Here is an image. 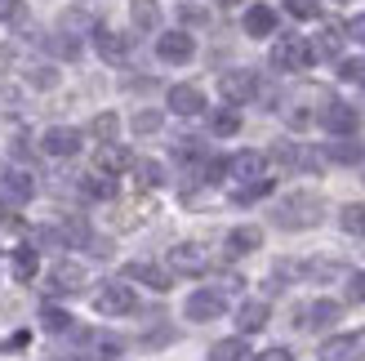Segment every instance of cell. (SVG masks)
<instances>
[{"label": "cell", "instance_id": "5b68a950", "mask_svg": "<svg viewBox=\"0 0 365 361\" xmlns=\"http://www.w3.org/2000/svg\"><path fill=\"white\" fill-rule=\"evenodd\" d=\"M339 317H343V308L334 299H312V303H303L294 312V326L299 330H325V326H334Z\"/></svg>", "mask_w": 365, "mask_h": 361}, {"label": "cell", "instance_id": "1f68e13d", "mask_svg": "<svg viewBox=\"0 0 365 361\" xmlns=\"http://www.w3.org/2000/svg\"><path fill=\"white\" fill-rule=\"evenodd\" d=\"M281 5H285V14H289V18H299V23H312V18L321 14L317 0H281Z\"/></svg>", "mask_w": 365, "mask_h": 361}, {"label": "cell", "instance_id": "8fae6325", "mask_svg": "<svg viewBox=\"0 0 365 361\" xmlns=\"http://www.w3.org/2000/svg\"><path fill=\"white\" fill-rule=\"evenodd\" d=\"M321 125H325V130H330V134H339V138H352L361 121H356V112H352L348 103H339V98H330V103L321 107Z\"/></svg>", "mask_w": 365, "mask_h": 361}, {"label": "cell", "instance_id": "f1b7e54d", "mask_svg": "<svg viewBox=\"0 0 365 361\" xmlns=\"http://www.w3.org/2000/svg\"><path fill=\"white\" fill-rule=\"evenodd\" d=\"M134 178H138V188H160V183H165V170H160L156 166V161H134Z\"/></svg>", "mask_w": 365, "mask_h": 361}, {"label": "cell", "instance_id": "52a82bcc", "mask_svg": "<svg viewBox=\"0 0 365 361\" xmlns=\"http://www.w3.org/2000/svg\"><path fill=\"white\" fill-rule=\"evenodd\" d=\"M210 268V250L205 245H196V241H182L170 250V273H182V277H196V273H205Z\"/></svg>", "mask_w": 365, "mask_h": 361}, {"label": "cell", "instance_id": "603a6c76", "mask_svg": "<svg viewBox=\"0 0 365 361\" xmlns=\"http://www.w3.org/2000/svg\"><path fill=\"white\" fill-rule=\"evenodd\" d=\"M130 166H134V161H130V152H120L116 143H107V148L98 152V166H94V170H103V174H112V178H116L120 170H130Z\"/></svg>", "mask_w": 365, "mask_h": 361}, {"label": "cell", "instance_id": "e575fe53", "mask_svg": "<svg viewBox=\"0 0 365 361\" xmlns=\"http://www.w3.org/2000/svg\"><path fill=\"white\" fill-rule=\"evenodd\" d=\"M23 18H27L23 0H0V23H23Z\"/></svg>", "mask_w": 365, "mask_h": 361}, {"label": "cell", "instance_id": "277c9868", "mask_svg": "<svg viewBox=\"0 0 365 361\" xmlns=\"http://www.w3.org/2000/svg\"><path fill=\"white\" fill-rule=\"evenodd\" d=\"M218 89H223L227 107H241V103H254V98H259V76H254V71H245V67H236V71H223Z\"/></svg>", "mask_w": 365, "mask_h": 361}, {"label": "cell", "instance_id": "3957f363", "mask_svg": "<svg viewBox=\"0 0 365 361\" xmlns=\"http://www.w3.org/2000/svg\"><path fill=\"white\" fill-rule=\"evenodd\" d=\"M272 63H277L281 71H307L317 63L312 41H303V36H281L277 49H272Z\"/></svg>", "mask_w": 365, "mask_h": 361}, {"label": "cell", "instance_id": "ac0fdd59", "mask_svg": "<svg viewBox=\"0 0 365 361\" xmlns=\"http://www.w3.org/2000/svg\"><path fill=\"white\" fill-rule=\"evenodd\" d=\"M277 31V9L272 5H250L245 9V36H254V41H263V36Z\"/></svg>", "mask_w": 365, "mask_h": 361}, {"label": "cell", "instance_id": "7bdbcfd3", "mask_svg": "<svg viewBox=\"0 0 365 361\" xmlns=\"http://www.w3.org/2000/svg\"><path fill=\"white\" fill-rule=\"evenodd\" d=\"M214 5H245V0H214Z\"/></svg>", "mask_w": 365, "mask_h": 361}, {"label": "cell", "instance_id": "4fadbf2b", "mask_svg": "<svg viewBox=\"0 0 365 361\" xmlns=\"http://www.w3.org/2000/svg\"><path fill=\"white\" fill-rule=\"evenodd\" d=\"M31 192H36V183H31V174L27 170H5L0 174V201H9V205H27L31 201Z\"/></svg>", "mask_w": 365, "mask_h": 361}, {"label": "cell", "instance_id": "484cf974", "mask_svg": "<svg viewBox=\"0 0 365 361\" xmlns=\"http://www.w3.org/2000/svg\"><path fill=\"white\" fill-rule=\"evenodd\" d=\"M236 130H241V116H236V107H223V112H214V116H210V134L232 138Z\"/></svg>", "mask_w": 365, "mask_h": 361}, {"label": "cell", "instance_id": "b9f144b4", "mask_svg": "<svg viewBox=\"0 0 365 361\" xmlns=\"http://www.w3.org/2000/svg\"><path fill=\"white\" fill-rule=\"evenodd\" d=\"M23 344H27V335H9V339H5V352H18Z\"/></svg>", "mask_w": 365, "mask_h": 361}, {"label": "cell", "instance_id": "7a4b0ae2", "mask_svg": "<svg viewBox=\"0 0 365 361\" xmlns=\"http://www.w3.org/2000/svg\"><path fill=\"white\" fill-rule=\"evenodd\" d=\"M94 308L103 317H130V312H138V295L125 281H103L94 290Z\"/></svg>", "mask_w": 365, "mask_h": 361}, {"label": "cell", "instance_id": "4316f807", "mask_svg": "<svg viewBox=\"0 0 365 361\" xmlns=\"http://www.w3.org/2000/svg\"><path fill=\"white\" fill-rule=\"evenodd\" d=\"M339 45H343V31L339 27H325L312 41V54H317V59H339Z\"/></svg>", "mask_w": 365, "mask_h": 361}, {"label": "cell", "instance_id": "8992f818", "mask_svg": "<svg viewBox=\"0 0 365 361\" xmlns=\"http://www.w3.org/2000/svg\"><path fill=\"white\" fill-rule=\"evenodd\" d=\"M156 59L160 63H192L196 59V41L187 31H160L156 36Z\"/></svg>", "mask_w": 365, "mask_h": 361}, {"label": "cell", "instance_id": "ffe728a7", "mask_svg": "<svg viewBox=\"0 0 365 361\" xmlns=\"http://www.w3.org/2000/svg\"><path fill=\"white\" fill-rule=\"evenodd\" d=\"M267 321H272V308H267V303H241V308H236V330H241V335L263 330Z\"/></svg>", "mask_w": 365, "mask_h": 361}, {"label": "cell", "instance_id": "9c48e42d", "mask_svg": "<svg viewBox=\"0 0 365 361\" xmlns=\"http://www.w3.org/2000/svg\"><path fill=\"white\" fill-rule=\"evenodd\" d=\"M81 130H71V125H53V130H45V138H41V148H45V156H58V161H67V156H76L81 152Z\"/></svg>", "mask_w": 365, "mask_h": 361}, {"label": "cell", "instance_id": "4dcf8cb0", "mask_svg": "<svg viewBox=\"0 0 365 361\" xmlns=\"http://www.w3.org/2000/svg\"><path fill=\"white\" fill-rule=\"evenodd\" d=\"M339 223H343V232H348V237H365V201L348 205V210L339 214Z\"/></svg>", "mask_w": 365, "mask_h": 361}, {"label": "cell", "instance_id": "d6986e66", "mask_svg": "<svg viewBox=\"0 0 365 361\" xmlns=\"http://www.w3.org/2000/svg\"><path fill=\"white\" fill-rule=\"evenodd\" d=\"M125 277L138 281V285H152V290H160V295H165L170 285H174V277H170V273H160L156 263H130V268H125Z\"/></svg>", "mask_w": 365, "mask_h": 361}, {"label": "cell", "instance_id": "5bb4252c", "mask_svg": "<svg viewBox=\"0 0 365 361\" xmlns=\"http://www.w3.org/2000/svg\"><path fill=\"white\" fill-rule=\"evenodd\" d=\"M165 103H170L174 116H205V94L196 85H174L165 94Z\"/></svg>", "mask_w": 365, "mask_h": 361}, {"label": "cell", "instance_id": "83f0119b", "mask_svg": "<svg viewBox=\"0 0 365 361\" xmlns=\"http://www.w3.org/2000/svg\"><path fill=\"white\" fill-rule=\"evenodd\" d=\"M263 196H272V178H259V183H241L232 192V201L236 205H254V201H263Z\"/></svg>", "mask_w": 365, "mask_h": 361}, {"label": "cell", "instance_id": "d4e9b609", "mask_svg": "<svg viewBox=\"0 0 365 361\" xmlns=\"http://www.w3.org/2000/svg\"><path fill=\"white\" fill-rule=\"evenodd\" d=\"M130 14H134V27H138V31H156V23H160V9H156V0H134V5H130Z\"/></svg>", "mask_w": 365, "mask_h": 361}, {"label": "cell", "instance_id": "2e32d148", "mask_svg": "<svg viewBox=\"0 0 365 361\" xmlns=\"http://www.w3.org/2000/svg\"><path fill=\"white\" fill-rule=\"evenodd\" d=\"M94 45H98V59L103 63H125L130 59V41H125L120 31H112V27H94Z\"/></svg>", "mask_w": 365, "mask_h": 361}, {"label": "cell", "instance_id": "cb8c5ba5", "mask_svg": "<svg viewBox=\"0 0 365 361\" xmlns=\"http://www.w3.org/2000/svg\"><path fill=\"white\" fill-rule=\"evenodd\" d=\"M361 156H365V148H361L356 138H339V143L325 148V161H339V166H356Z\"/></svg>", "mask_w": 365, "mask_h": 361}, {"label": "cell", "instance_id": "7402d4cb", "mask_svg": "<svg viewBox=\"0 0 365 361\" xmlns=\"http://www.w3.org/2000/svg\"><path fill=\"white\" fill-rule=\"evenodd\" d=\"M41 273V255H36V245H18L14 250V277L18 281H31Z\"/></svg>", "mask_w": 365, "mask_h": 361}, {"label": "cell", "instance_id": "f35d334b", "mask_svg": "<svg viewBox=\"0 0 365 361\" xmlns=\"http://www.w3.org/2000/svg\"><path fill=\"white\" fill-rule=\"evenodd\" d=\"M254 361H294V352H289V348H267V352H259Z\"/></svg>", "mask_w": 365, "mask_h": 361}, {"label": "cell", "instance_id": "7c38bea8", "mask_svg": "<svg viewBox=\"0 0 365 361\" xmlns=\"http://www.w3.org/2000/svg\"><path fill=\"white\" fill-rule=\"evenodd\" d=\"M223 308H227L223 290H196L182 312H187V321H214V317H223Z\"/></svg>", "mask_w": 365, "mask_h": 361}, {"label": "cell", "instance_id": "d6a6232c", "mask_svg": "<svg viewBox=\"0 0 365 361\" xmlns=\"http://www.w3.org/2000/svg\"><path fill=\"white\" fill-rule=\"evenodd\" d=\"M116 125H120L116 112H103V116H94V125H89V130H94L98 143H112V138H116Z\"/></svg>", "mask_w": 365, "mask_h": 361}, {"label": "cell", "instance_id": "74e56055", "mask_svg": "<svg viewBox=\"0 0 365 361\" xmlns=\"http://www.w3.org/2000/svg\"><path fill=\"white\" fill-rule=\"evenodd\" d=\"M134 130H138V134H156V130H160V112H138V116H134Z\"/></svg>", "mask_w": 365, "mask_h": 361}, {"label": "cell", "instance_id": "44dd1931", "mask_svg": "<svg viewBox=\"0 0 365 361\" xmlns=\"http://www.w3.org/2000/svg\"><path fill=\"white\" fill-rule=\"evenodd\" d=\"M81 192L94 196V201H112V196H116V178L103 174V170H89V174L81 178Z\"/></svg>", "mask_w": 365, "mask_h": 361}, {"label": "cell", "instance_id": "d590c367", "mask_svg": "<svg viewBox=\"0 0 365 361\" xmlns=\"http://www.w3.org/2000/svg\"><path fill=\"white\" fill-rule=\"evenodd\" d=\"M343 299L348 303H365V273H352L348 285H343Z\"/></svg>", "mask_w": 365, "mask_h": 361}, {"label": "cell", "instance_id": "e0dca14e", "mask_svg": "<svg viewBox=\"0 0 365 361\" xmlns=\"http://www.w3.org/2000/svg\"><path fill=\"white\" fill-rule=\"evenodd\" d=\"M259 241H263V232H259V228H232V232H227V241H223V255H227V259L254 255V250H259Z\"/></svg>", "mask_w": 365, "mask_h": 361}, {"label": "cell", "instance_id": "9a60e30c", "mask_svg": "<svg viewBox=\"0 0 365 361\" xmlns=\"http://www.w3.org/2000/svg\"><path fill=\"white\" fill-rule=\"evenodd\" d=\"M227 174L241 178V183H259V178H267V156L263 152H236L227 161Z\"/></svg>", "mask_w": 365, "mask_h": 361}, {"label": "cell", "instance_id": "30bf717a", "mask_svg": "<svg viewBox=\"0 0 365 361\" xmlns=\"http://www.w3.org/2000/svg\"><path fill=\"white\" fill-rule=\"evenodd\" d=\"M89 285V273L81 263H53L49 273V295H81Z\"/></svg>", "mask_w": 365, "mask_h": 361}, {"label": "cell", "instance_id": "ba28073f", "mask_svg": "<svg viewBox=\"0 0 365 361\" xmlns=\"http://www.w3.org/2000/svg\"><path fill=\"white\" fill-rule=\"evenodd\" d=\"M361 357H365V330H348L321 344V361H361Z\"/></svg>", "mask_w": 365, "mask_h": 361}, {"label": "cell", "instance_id": "60d3db41", "mask_svg": "<svg viewBox=\"0 0 365 361\" xmlns=\"http://www.w3.org/2000/svg\"><path fill=\"white\" fill-rule=\"evenodd\" d=\"M182 23H205V14H200L196 5H187V9H182Z\"/></svg>", "mask_w": 365, "mask_h": 361}, {"label": "cell", "instance_id": "8d00e7d4", "mask_svg": "<svg viewBox=\"0 0 365 361\" xmlns=\"http://www.w3.org/2000/svg\"><path fill=\"white\" fill-rule=\"evenodd\" d=\"M41 326H45V330H67L71 321H67L63 308H41Z\"/></svg>", "mask_w": 365, "mask_h": 361}, {"label": "cell", "instance_id": "836d02e7", "mask_svg": "<svg viewBox=\"0 0 365 361\" xmlns=\"http://www.w3.org/2000/svg\"><path fill=\"white\" fill-rule=\"evenodd\" d=\"M339 81H356V85H365V59H343V63H339Z\"/></svg>", "mask_w": 365, "mask_h": 361}, {"label": "cell", "instance_id": "ab89813d", "mask_svg": "<svg viewBox=\"0 0 365 361\" xmlns=\"http://www.w3.org/2000/svg\"><path fill=\"white\" fill-rule=\"evenodd\" d=\"M348 36H352V41H361V45H365V14H361V18H352V23H348Z\"/></svg>", "mask_w": 365, "mask_h": 361}, {"label": "cell", "instance_id": "f546056e", "mask_svg": "<svg viewBox=\"0 0 365 361\" xmlns=\"http://www.w3.org/2000/svg\"><path fill=\"white\" fill-rule=\"evenodd\" d=\"M210 361H245V339H218L210 348Z\"/></svg>", "mask_w": 365, "mask_h": 361}, {"label": "cell", "instance_id": "6da1fadb", "mask_svg": "<svg viewBox=\"0 0 365 361\" xmlns=\"http://www.w3.org/2000/svg\"><path fill=\"white\" fill-rule=\"evenodd\" d=\"M325 219V205L317 192H289L272 205V223L285 228V232H299V228H317Z\"/></svg>", "mask_w": 365, "mask_h": 361}]
</instances>
